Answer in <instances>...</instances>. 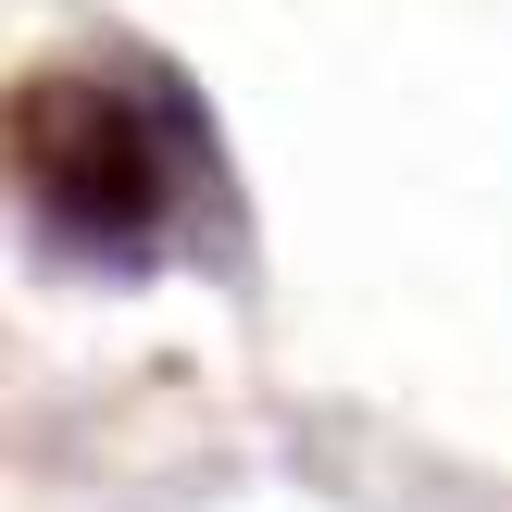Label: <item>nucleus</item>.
I'll return each instance as SVG.
<instances>
[{"instance_id":"f257e3e1","label":"nucleus","mask_w":512,"mask_h":512,"mask_svg":"<svg viewBox=\"0 0 512 512\" xmlns=\"http://www.w3.org/2000/svg\"><path fill=\"white\" fill-rule=\"evenodd\" d=\"M13 150L38 175V213L100 263H150L175 238V150L150 125V100L100 88V75H38L13 113Z\"/></svg>"}]
</instances>
